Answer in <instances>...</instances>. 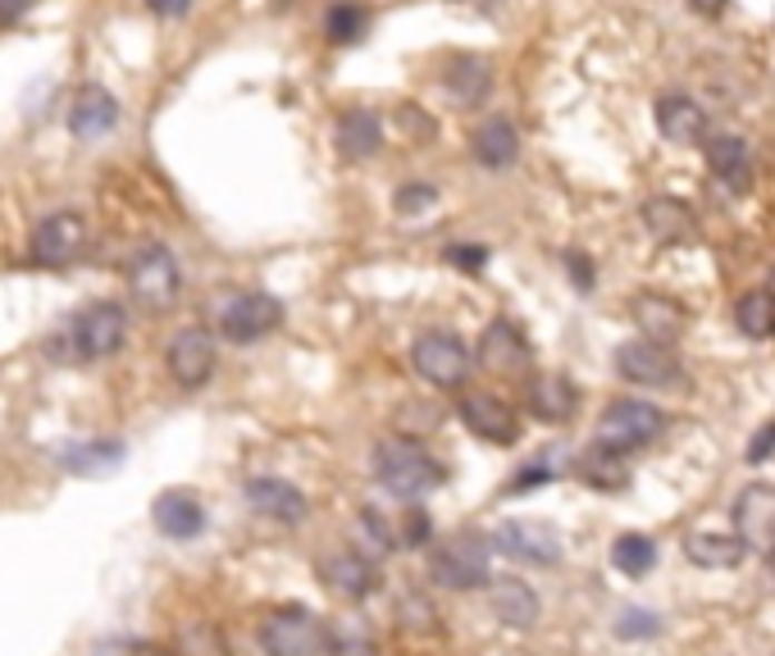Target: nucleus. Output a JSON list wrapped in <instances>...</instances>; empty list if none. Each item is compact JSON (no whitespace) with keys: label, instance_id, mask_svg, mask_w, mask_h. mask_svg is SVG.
Wrapping results in <instances>:
<instances>
[{"label":"nucleus","instance_id":"8","mask_svg":"<svg viewBox=\"0 0 775 656\" xmlns=\"http://www.w3.org/2000/svg\"><path fill=\"white\" fill-rule=\"evenodd\" d=\"M411 370H415L429 388L457 392V388L470 379L474 356H470V346H465L457 333L433 329V333H420V337L411 342Z\"/></svg>","mask_w":775,"mask_h":656},{"label":"nucleus","instance_id":"3","mask_svg":"<svg viewBox=\"0 0 775 656\" xmlns=\"http://www.w3.org/2000/svg\"><path fill=\"white\" fill-rule=\"evenodd\" d=\"M128 292L141 311H151V315H165L178 306V296H183V270H178V256L165 246V242H147V246H137L133 256H128Z\"/></svg>","mask_w":775,"mask_h":656},{"label":"nucleus","instance_id":"4","mask_svg":"<svg viewBox=\"0 0 775 656\" xmlns=\"http://www.w3.org/2000/svg\"><path fill=\"white\" fill-rule=\"evenodd\" d=\"M489 561H493V542L479 538V533H452L433 547L429 557V579L448 588V593H470V588H483L493 575H489Z\"/></svg>","mask_w":775,"mask_h":656},{"label":"nucleus","instance_id":"41","mask_svg":"<svg viewBox=\"0 0 775 656\" xmlns=\"http://www.w3.org/2000/svg\"><path fill=\"white\" fill-rule=\"evenodd\" d=\"M657 629H661L657 616H653V611H639V607L620 611V620H616V634H620V638H653Z\"/></svg>","mask_w":775,"mask_h":656},{"label":"nucleus","instance_id":"11","mask_svg":"<svg viewBox=\"0 0 775 656\" xmlns=\"http://www.w3.org/2000/svg\"><path fill=\"white\" fill-rule=\"evenodd\" d=\"M82 246H87V219L78 210H51V215L37 219L28 256L46 270H65L82 256Z\"/></svg>","mask_w":775,"mask_h":656},{"label":"nucleus","instance_id":"17","mask_svg":"<svg viewBox=\"0 0 775 656\" xmlns=\"http://www.w3.org/2000/svg\"><path fill=\"white\" fill-rule=\"evenodd\" d=\"M151 525L169 538V542H192L206 533V501L187 488H165L151 501Z\"/></svg>","mask_w":775,"mask_h":656},{"label":"nucleus","instance_id":"6","mask_svg":"<svg viewBox=\"0 0 775 656\" xmlns=\"http://www.w3.org/2000/svg\"><path fill=\"white\" fill-rule=\"evenodd\" d=\"M283 329V301L274 292H228L215 306V333L233 346H252Z\"/></svg>","mask_w":775,"mask_h":656},{"label":"nucleus","instance_id":"29","mask_svg":"<svg viewBox=\"0 0 775 656\" xmlns=\"http://www.w3.org/2000/svg\"><path fill=\"white\" fill-rule=\"evenodd\" d=\"M119 461H124V442L119 438H87V442H73V447L60 451V466L69 474H82V479H101Z\"/></svg>","mask_w":775,"mask_h":656},{"label":"nucleus","instance_id":"1","mask_svg":"<svg viewBox=\"0 0 775 656\" xmlns=\"http://www.w3.org/2000/svg\"><path fill=\"white\" fill-rule=\"evenodd\" d=\"M374 479L387 497H398L402 507L406 501H420L429 492H439L448 483V470L443 461L429 457V447L420 438H383L374 447Z\"/></svg>","mask_w":775,"mask_h":656},{"label":"nucleus","instance_id":"24","mask_svg":"<svg viewBox=\"0 0 775 656\" xmlns=\"http://www.w3.org/2000/svg\"><path fill=\"white\" fill-rule=\"evenodd\" d=\"M333 141H337V156H343V160H370V156H379V146H383V119H379V110H365V106L343 110Z\"/></svg>","mask_w":775,"mask_h":656},{"label":"nucleus","instance_id":"13","mask_svg":"<svg viewBox=\"0 0 775 656\" xmlns=\"http://www.w3.org/2000/svg\"><path fill=\"white\" fill-rule=\"evenodd\" d=\"M457 415H461V424L474 438L493 442V447H511L520 438V415H516L511 401L498 396V392H461Z\"/></svg>","mask_w":775,"mask_h":656},{"label":"nucleus","instance_id":"27","mask_svg":"<svg viewBox=\"0 0 775 656\" xmlns=\"http://www.w3.org/2000/svg\"><path fill=\"white\" fill-rule=\"evenodd\" d=\"M489 607L507 629H529L539 620V593L520 579H489Z\"/></svg>","mask_w":775,"mask_h":656},{"label":"nucleus","instance_id":"46","mask_svg":"<svg viewBox=\"0 0 775 656\" xmlns=\"http://www.w3.org/2000/svg\"><path fill=\"white\" fill-rule=\"evenodd\" d=\"M32 6H37V0H0V28H6V23H19Z\"/></svg>","mask_w":775,"mask_h":656},{"label":"nucleus","instance_id":"35","mask_svg":"<svg viewBox=\"0 0 775 656\" xmlns=\"http://www.w3.org/2000/svg\"><path fill=\"white\" fill-rule=\"evenodd\" d=\"M579 479L585 483H593V488H625V466H620V457H611V451H589L585 461H579Z\"/></svg>","mask_w":775,"mask_h":656},{"label":"nucleus","instance_id":"38","mask_svg":"<svg viewBox=\"0 0 775 656\" xmlns=\"http://www.w3.org/2000/svg\"><path fill=\"white\" fill-rule=\"evenodd\" d=\"M429 538H433V520H429V511H424V507H406V516H402V533H398V551H402V547H406V551L429 547Z\"/></svg>","mask_w":775,"mask_h":656},{"label":"nucleus","instance_id":"25","mask_svg":"<svg viewBox=\"0 0 775 656\" xmlns=\"http://www.w3.org/2000/svg\"><path fill=\"white\" fill-rule=\"evenodd\" d=\"M707 165H712V174L730 187V192H748L753 187V150L735 133L707 137Z\"/></svg>","mask_w":775,"mask_h":656},{"label":"nucleus","instance_id":"31","mask_svg":"<svg viewBox=\"0 0 775 656\" xmlns=\"http://www.w3.org/2000/svg\"><path fill=\"white\" fill-rule=\"evenodd\" d=\"M735 324H739V333L753 337V342L771 337V333H775V296H771V292H744V296L735 301Z\"/></svg>","mask_w":775,"mask_h":656},{"label":"nucleus","instance_id":"40","mask_svg":"<svg viewBox=\"0 0 775 656\" xmlns=\"http://www.w3.org/2000/svg\"><path fill=\"white\" fill-rule=\"evenodd\" d=\"M443 256H448V265H457V270H465V274H479L483 265H489V246H479V242H452Z\"/></svg>","mask_w":775,"mask_h":656},{"label":"nucleus","instance_id":"18","mask_svg":"<svg viewBox=\"0 0 775 656\" xmlns=\"http://www.w3.org/2000/svg\"><path fill=\"white\" fill-rule=\"evenodd\" d=\"M735 538L753 551H771L775 547V488L753 483L739 492L735 501Z\"/></svg>","mask_w":775,"mask_h":656},{"label":"nucleus","instance_id":"45","mask_svg":"<svg viewBox=\"0 0 775 656\" xmlns=\"http://www.w3.org/2000/svg\"><path fill=\"white\" fill-rule=\"evenodd\" d=\"M192 6H197V0H147V10L160 19H183V14H192Z\"/></svg>","mask_w":775,"mask_h":656},{"label":"nucleus","instance_id":"22","mask_svg":"<svg viewBox=\"0 0 775 656\" xmlns=\"http://www.w3.org/2000/svg\"><path fill=\"white\" fill-rule=\"evenodd\" d=\"M644 228L661 242V246H675V242H694L698 237V219H694V206L680 196H648L644 210H639Z\"/></svg>","mask_w":775,"mask_h":656},{"label":"nucleus","instance_id":"20","mask_svg":"<svg viewBox=\"0 0 775 656\" xmlns=\"http://www.w3.org/2000/svg\"><path fill=\"white\" fill-rule=\"evenodd\" d=\"M657 128L675 146H698L707 141V110L685 91H666L657 96Z\"/></svg>","mask_w":775,"mask_h":656},{"label":"nucleus","instance_id":"15","mask_svg":"<svg viewBox=\"0 0 775 656\" xmlns=\"http://www.w3.org/2000/svg\"><path fill=\"white\" fill-rule=\"evenodd\" d=\"M474 361H479V370H489V374L516 379V374H524L529 365H534V346H529V337L520 333V324L493 320L489 329H483V337H479Z\"/></svg>","mask_w":775,"mask_h":656},{"label":"nucleus","instance_id":"12","mask_svg":"<svg viewBox=\"0 0 775 656\" xmlns=\"http://www.w3.org/2000/svg\"><path fill=\"white\" fill-rule=\"evenodd\" d=\"M242 501H247V511L261 516V520H274V525H306L311 516V497L297 488V483H287L278 474H252L247 483H242Z\"/></svg>","mask_w":775,"mask_h":656},{"label":"nucleus","instance_id":"16","mask_svg":"<svg viewBox=\"0 0 775 656\" xmlns=\"http://www.w3.org/2000/svg\"><path fill=\"white\" fill-rule=\"evenodd\" d=\"M616 374L625 383H639V388H670L675 379H680V365H675L670 346L648 342V337H635V342H620L616 346Z\"/></svg>","mask_w":775,"mask_h":656},{"label":"nucleus","instance_id":"23","mask_svg":"<svg viewBox=\"0 0 775 656\" xmlns=\"http://www.w3.org/2000/svg\"><path fill=\"white\" fill-rule=\"evenodd\" d=\"M524 407H529V415L543 420V424H566L575 415V407H579V392H575V383L566 374H534L524 383Z\"/></svg>","mask_w":775,"mask_h":656},{"label":"nucleus","instance_id":"34","mask_svg":"<svg viewBox=\"0 0 775 656\" xmlns=\"http://www.w3.org/2000/svg\"><path fill=\"white\" fill-rule=\"evenodd\" d=\"M365 28H370V10L356 6V0H337V6L324 14V32H328L333 46H352V41H361Z\"/></svg>","mask_w":775,"mask_h":656},{"label":"nucleus","instance_id":"37","mask_svg":"<svg viewBox=\"0 0 775 656\" xmlns=\"http://www.w3.org/2000/svg\"><path fill=\"white\" fill-rule=\"evenodd\" d=\"M429 206H439V187L433 183H406V187H398V196H393V210L398 215H406V219H415V215H424Z\"/></svg>","mask_w":775,"mask_h":656},{"label":"nucleus","instance_id":"42","mask_svg":"<svg viewBox=\"0 0 775 656\" xmlns=\"http://www.w3.org/2000/svg\"><path fill=\"white\" fill-rule=\"evenodd\" d=\"M557 479V470L548 466V461H529L524 470H516V479L507 483V492L511 497H520V492H529V488H543V483H552Z\"/></svg>","mask_w":775,"mask_h":656},{"label":"nucleus","instance_id":"19","mask_svg":"<svg viewBox=\"0 0 775 656\" xmlns=\"http://www.w3.org/2000/svg\"><path fill=\"white\" fill-rule=\"evenodd\" d=\"M629 315H635V324L644 329L648 342H661V346H670L689 324V311L666 292H639L635 301H629Z\"/></svg>","mask_w":775,"mask_h":656},{"label":"nucleus","instance_id":"32","mask_svg":"<svg viewBox=\"0 0 775 656\" xmlns=\"http://www.w3.org/2000/svg\"><path fill=\"white\" fill-rule=\"evenodd\" d=\"M611 566L629 579H644L653 566H657V542L644 538V533H620L611 542Z\"/></svg>","mask_w":775,"mask_h":656},{"label":"nucleus","instance_id":"50","mask_svg":"<svg viewBox=\"0 0 775 656\" xmlns=\"http://www.w3.org/2000/svg\"><path fill=\"white\" fill-rule=\"evenodd\" d=\"M465 6H483V10H489V0H465Z\"/></svg>","mask_w":775,"mask_h":656},{"label":"nucleus","instance_id":"39","mask_svg":"<svg viewBox=\"0 0 775 656\" xmlns=\"http://www.w3.org/2000/svg\"><path fill=\"white\" fill-rule=\"evenodd\" d=\"M91 656H169L165 647H156V643H141V638H101L91 647Z\"/></svg>","mask_w":775,"mask_h":656},{"label":"nucleus","instance_id":"51","mask_svg":"<svg viewBox=\"0 0 775 656\" xmlns=\"http://www.w3.org/2000/svg\"><path fill=\"white\" fill-rule=\"evenodd\" d=\"M771 561H775V547H771Z\"/></svg>","mask_w":775,"mask_h":656},{"label":"nucleus","instance_id":"30","mask_svg":"<svg viewBox=\"0 0 775 656\" xmlns=\"http://www.w3.org/2000/svg\"><path fill=\"white\" fill-rule=\"evenodd\" d=\"M744 542L735 533H716V529H703V533H689L685 542V557L703 570H735L744 561Z\"/></svg>","mask_w":775,"mask_h":656},{"label":"nucleus","instance_id":"33","mask_svg":"<svg viewBox=\"0 0 775 656\" xmlns=\"http://www.w3.org/2000/svg\"><path fill=\"white\" fill-rule=\"evenodd\" d=\"M356 551H365V557L374 551V561H379V557H393V551H398L393 525H387L374 507H361V511H356Z\"/></svg>","mask_w":775,"mask_h":656},{"label":"nucleus","instance_id":"44","mask_svg":"<svg viewBox=\"0 0 775 656\" xmlns=\"http://www.w3.org/2000/svg\"><path fill=\"white\" fill-rule=\"evenodd\" d=\"M771 451H775V420H771V424H762V429L753 433V442H748L744 457H748V461H766Z\"/></svg>","mask_w":775,"mask_h":656},{"label":"nucleus","instance_id":"10","mask_svg":"<svg viewBox=\"0 0 775 656\" xmlns=\"http://www.w3.org/2000/svg\"><path fill=\"white\" fill-rule=\"evenodd\" d=\"M165 365H169V379L183 388V392H197L215 379V365H219V351H215V333L202 329V324H187L169 337L165 346Z\"/></svg>","mask_w":775,"mask_h":656},{"label":"nucleus","instance_id":"14","mask_svg":"<svg viewBox=\"0 0 775 656\" xmlns=\"http://www.w3.org/2000/svg\"><path fill=\"white\" fill-rule=\"evenodd\" d=\"M493 547L520 566H557L561 561V533L543 520H502Z\"/></svg>","mask_w":775,"mask_h":656},{"label":"nucleus","instance_id":"7","mask_svg":"<svg viewBox=\"0 0 775 656\" xmlns=\"http://www.w3.org/2000/svg\"><path fill=\"white\" fill-rule=\"evenodd\" d=\"M666 429V415L653 407V401H639V396H620L598 415V438L593 447L598 451H611V457H629L648 442H657V433Z\"/></svg>","mask_w":775,"mask_h":656},{"label":"nucleus","instance_id":"9","mask_svg":"<svg viewBox=\"0 0 775 656\" xmlns=\"http://www.w3.org/2000/svg\"><path fill=\"white\" fill-rule=\"evenodd\" d=\"M315 575L333 597H343V601H370L383 588V566L374 557H365V551H356V547L324 551V557L315 561Z\"/></svg>","mask_w":775,"mask_h":656},{"label":"nucleus","instance_id":"47","mask_svg":"<svg viewBox=\"0 0 775 656\" xmlns=\"http://www.w3.org/2000/svg\"><path fill=\"white\" fill-rule=\"evenodd\" d=\"M402 128H411L415 137H429L433 133V124L420 115V106H402Z\"/></svg>","mask_w":775,"mask_h":656},{"label":"nucleus","instance_id":"21","mask_svg":"<svg viewBox=\"0 0 775 656\" xmlns=\"http://www.w3.org/2000/svg\"><path fill=\"white\" fill-rule=\"evenodd\" d=\"M115 128H119V100L106 87H82L69 106V133L78 141H101Z\"/></svg>","mask_w":775,"mask_h":656},{"label":"nucleus","instance_id":"36","mask_svg":"<svg viewBox=\"0 0 775 656\" xmlns=\"http://www.w3.org/2000/svg\"><path fill=\"white\" fill-rule=\"evenodd\" d=\"M398 625L411 634H433L439 629V611H433V601L424 593H402L398 597Z\"/></svg>","mask_w":775,"mask_h":656},{"label":"nucleus","instance_id":"28","mask_svg":"<svg viewBox=\"0 0 775 656\" xmlns=\"http://www.w3.org/2000/svg\"><path fill=\"white\" fill-rule=\"evenodd\" d=\"M443 82H448V91H452L457 106L474 110V106H483V100H489V91H493V65L479 60V56H452Z\"/></svg>","mask_w":775,"mask_h":656},{"label":"nucleus","instance_id":"48","mask_svg":"<svg viewBox=\"0 0 775 656\" xmlns=\"http://www.w3.org/2000/svg\"><path fill=\"white\" fill-rule=\"evenodd\" d=\"M689 6H694L703 19H716V14L725 10V0H689Z\"/></svg>","mask_w":775,"mask_h":656},{"label":"nucleus","instance_id":"26","mask_svg":"<svg viewBox=\"0 0 775 656\" xmlns=\"http://www.w3.org/2000/svg\"><path fill=\"white\" fill-rule=\"evenodd\" d=\"M470 150H474V160H479L483 169H507V165H516V156H520V133H516L511 119L493 115V119H483V124L474 128Z\"/></svg>","mask_w":775,"mask_h":656},{"label":"nucleus","instance_id":"49","mask_svg":"<svg viewBox=\"0 0 775 656\" xmlns=\"http://www.w3.org/2000/svg\"><path fill=\"white\" fill-rule=\"evenodd\" d=\"M762 292H771V296H775V265H771V274H766V287H762Z\"/></svg>","mask_w":775,"mask_h":656},{"label":"nucleus","instance_id":"2","mask_svg":"<svg viewBox=\"0 0 775 656\" xmlns=\"http://www.w3.org/2000/svg\"><path fill=\"white\" fill-rule=\"evenodd\" d=\"M124 342H128V311L119 301H91L51 342V356H60L69 365H96V361L119 356Z\"/></svg>","mask_w":775,"mask_h":656},{"label":"nucleus","instance_id":"5","mask_svg":"<svg viewBox=\"0 0 775 656\" xmlns=\"http://www.w3.org/2000/svg\"><path fill=\"white\" fill-rule=\"evenodd\" d=\"M265 656H333V625L306 607H278L261 620Z\"/></svg>","mask_w":775,"mask_h":656},{"label":"nucleus","instance_id":"43","mask_svg":"<svg viewBox=\"0 0 775 656\" xmlns=\"http://www.w3.org/2000/svg\"><path fill=\"white\" fill-rule=\"evenodd\" d=\"M566 274L575 278L579 292H589V287H593V265H589L585 251H566Z\"/></svg>","mask_w":775,"mask_h":656}]
</instances>
